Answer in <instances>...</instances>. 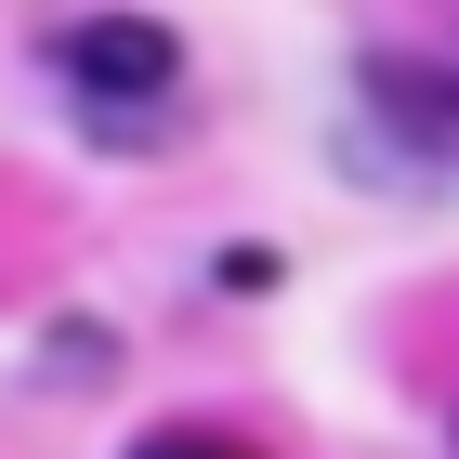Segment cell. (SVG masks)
I'll return each mask as SVG.
<instances>
[{
  "label": "cell",
  "instance_id": "obj_2",
  "mask_svg": "<svg viewBox=\"0 0 459 459\" xmlns=\"http://www.w3.org/2000/svg\"><path fill=\"white\" fill-rule=\"evenodd\" d=\"M368 106H381L394 144H420V158H446V171H459V79H446V66L381 53V66H368Z\"/></svg>",
  "mask_w": 459,
  "mask_h": 459
},
{
  "label": "cell",
  "instance_id": "obj_1",
  "mask_svg": "<svg viewBox=\"0 0 459 459\" xmlns=\"http://www.w3.org/2000/svg\"><path fill=\"white\" fill-rule=\"evenodd\" d=\"M66 79H79V118L106 144H158L171 92H184V39L144 27V13H92V27H66Z\"/></svg>",
  "mask_w": 459,
  "mask_h": 459
}]
</instances>
